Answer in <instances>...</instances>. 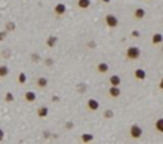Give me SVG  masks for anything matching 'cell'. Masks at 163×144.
Wrapping results in <instances>:
<instances>
[{"label":"cell","mask_w":163,"mask_h":144,"mask_svg":"<svg viewBox=\"0 0 163 144\" xmlns=\"http://www.w3.org/2000/svg\"><path fill=\"white\" fill-rule=\"evenodd\" d=\"M129 136H131L132 139L137 140L143 136V129L139 127V125H132L131 128H129Z\"/></svg>","instance_id":"6da1fadb"},{"label":"cell","mask_w":163,"mask_h":144,"mask_svg":"<svg viewBox=\"0 0 163 144\" xmlns=\"http://www.w3.org/2000/svg\"><path fill=\"white\" fill-rule=\"evenodd\" d=\"M140 57V50L136 46H131L127 49V58L128 60H137Z\"/></svg>","instance_id":"7a4b0ae2"},{"label":"cell","mask_w":163,"mask_h":144,"mask_svg":"<svg viewBox=\"0 0 163 144\" xmlns=\"http://www.w3.org/2000/svg\"><path fill=\"white\" fill-rule=\"evenodd\" d=\"M105 23L107 27H117L118 26V19H117V16H114L112 15V14H109V15H106L105 16Z\"/></svg>","instance_id":"3957f363"},{"label":"cell","mask_w":163,"mask_h":144,"mask_svg":"<svg viewBox=\"0 0 163 144\" xmlns=\"http://www.w3.org/2000/svg\"><path fill=\"white\" fill-rule=\"evenodd\" d=\"M87 109L90 110V112H97V110L99 109V102L97 101V99L90 98L87 101Z\"/></svg>","instance_id":"277c9868"},{"label":"cell","mask_w":163,"mask_h":144,"mask_svg":"<svg viewBox=\"0 0 163 144\" xmlns=\"http://www.w3.org/2000/svg\"><path fill=\"white\" fill-rule=\"evenodd\" d=\"M48 114H49V108H48V106H40V108L37 109V116H38L40 118H45Z\"/></svg>","instance_id":"5b68a950"},{"label":"cell","mask_w":163,"mask_h":144,"mask_svg":"<svg viewBox=\"0 0 163 144\" xmlns=\"http://www.w3.org/2000/svg\"><path fill=\"white\" fill-rule=\"evenodd\" d=\"M65 11H67V7H65V4H63V3H58V4H56V7H54V14H56L57 16L64 15Z\"/></svg>","instance_id":"8992f818"},{"label":"cell","mask_w":163,"mask_h":144,"mask_svg":"<svg viewBox=\"0 0 163 144\" xmlns=\"http://www.w3.org/2000/svg\"><path fill=\"white\" fill-rule=\"evenodd\" d=\"M144 16H146V10L144 8H136L135 12H133V19L136 21H142Z\"/></svg>","instance_id":"52a82bcc"},{"label":"cell","mask_w":163,"mask_h":144,"mask_svg":"<svg viewBox=\"0 0 163 144\" xmlns=\"http://www.w3.org/2000/svg\"><path fill=\"white\" fill-rule=\"evenodd\" d=\"M120 94H121V91L117 86H112L109 88V97L110 98H118L120 97Z\"/></svg>","instance_id":"ba28073f"},{"label":"cell","mask_w":163,"mask_h":144,"mask_svg":"<svg viewBox=\"0 0 163 144\" xmlns=\"http://www.w3.org/2000/svg\"><path fill=\"white\" fill-rule=\"evenodd\" d=\"M48 83H49V80H48L45 76H40L38 79H37V87L38 88H46Z\"/></svg>","instance_id":"9c48e42d"},{"label":"cell","mask_w":163,"mask_h":144,"mask_svg":"<svg viewBox=\"0 0 163 144\" xmlns=\"http://www.w3.org/2000/svg\"><path fill=\"white\" fill-rule=\"evenodd\" d=\"M35 99H37V94L34 93V91H27V93H25V101L26 102H35Z\"/></svg>","instance_id":"30bf717a"},{"label":"cell","mask_w":163,"mask_h":144,"mask_svg":"<svg viewBox=\"0 0 163 144\" xmlns=\"http://www.w3.org/2000/svg\"><path fill=\"white\" fill-rule=\"evenodd\" d=\"M146 76H147V73L144 69L142 68H139V69H136L135 71V79H137V80H144L146 79Z\"/></svg>","instance_id":"8fae6325"},{"label":"cell","mask_w":163,"mask_h":144,"mask_svg":"<svg viewBox=\"0 0 163 144\" xmlns=\"http://www.w3.org/2000/svg\"><path fill=\"white\" fill-rule=\"evenodd\" d=\"M90 6H91L90 0H77V7L82 10H87Z\"/></svg>","instance_id":"7c38bea8"},{"label":"cell","mask_w":163,"mask_h":144,"mask_svg":"<svg viewBox=\"0 0 163 144\" xmlns=\"http://www.w3.org/2000/svg\"><path fill=\"white\" fill-rule=\"evenodd\" d=\"M162 42H163V35L161 33H155L152 35V44L154 45H159V44H162Z\"/></svg>","instance_id":"4fadbf2b"},{"label":"cell","mask_w":163,"mask_h":144,"mask_svg":"<svg viewBox=\"0 0 163 144\" xmlns=\"http://www.w3.org/2000/svg\"><path fill=\"white\" fill-rule=\"evenodd\" d=\"M109 82L112 86H120V83H121V77L118 76V75H112L110 76V79H109Z\"/></svg>","instance_id":"5bb4252c"},{"label":"cell","mask_w":163,"mask_h":144,"mask_svg":"<svg viewBox=\"0 0 163 144\" xmlns=\"http://www.w3.org/2000/svg\"><path fill=\"white\" fill-rule=\"evenodd\" d=\"M155 131L163 135V118H158L155 121Z\"/></svg>","instance_id":"9a60e30c"},{"label":"cell","mask_w":163,"mask_h":144,"mask_svg":"<svg viewBox=\"0 0 163 144\" xmlns=\"http://www.w3.org/2000/svg\"><path fill=\"white\" fill-rule=\"evenodd\" d=\"M97 71L99 73H106L107 71H109V65H107L106 63H99V64L97 65Z\"/></svg>","instance_id":"2e32d148"},{"label":"cell","mask_w":163,"mask_h":144,"mask_svg":"<svg viewBox=\"0 0 163 144\" xmlns=\"http://www.w3.org/2000/svg\"><path fill=\"white\" fill-rule=\"evenodd\" d=\"M56 44H57V37H54V35H52V37H49V38L46 39V45L49 48H53Z\"/></svg>","instance_id":"e0dca14e"},{"label":"cell","mask_w":163,"mask_h":144,"mask_svg":"<svg viewBox=\"0 0 163 144\" xmlns=\"http://www.w3.org/2000/svg\"><path fill=\"white\" fill-rule=\"evenodd\" d=\"M80 140H82L83 143H90V142H92V140H94V136L90 135V133H84V135H82Z\"/></svg>","instance_id":"ac0fdd59"},{"label":"cell","mask_w":163,"mask_h":144,"mask_svg":"<svg viewBox=\"0 0 163 144\" xmlns=\"http://www.w3.org/2000/svg\"><path fill=\"white\" fill-rule=\"evenodd\" d=\"M10 69L7 65H0V77H6L7 75H8Z\"/></svg>","instance_id":"d6986e66"},{"label":"cell","mask_w":163,"mask_h":144,"mask_svg":"<svg viewBox=\"0 0 163 144\" xmlns=\"http://www.w3.org/2000/svg\"><path fill=\"white\" fill-rule=\"evenodd\" d=\"M26 80H27V76H26L25 72H21L19 75H18V83L19 84H25Z\"/></svg>","instance_id":"ffe728a7"},{"label":"cell","mask_w":163,"mask_h":144,"mask_svg":"<svg viewBox=\"0 0 163 144\" xmlns=\"http://www.w3.org/2000/svg\"><path fill=\"white\" fill-rule=\"evenodd\" d=\"M16 29V25L14 22H7L6 23V30L7 31H14Z\"/></svg>","instance_id":"44dd1931"},{"label":"cell","mask_w":163,"mask_h":144,"mask_svg":"<svg viewBox=\"0 0 163 144\" xmlns=\"http://www.w3.org/2000/svg\"><path fill=\"white\" fill-rule=\"evenodd\" d=\"M14 101V94L12 93H6V97H4V102H7V103H10V102H12Z\"/></svg>","instance_id":"7402d4cb"},{"label":"cell","mask_w":163,"mask_h":144,"mask_svg":"<svg viewBox=\"0 0 163 144\" xmlns=\"http://www.w3.org/2000/svg\"><path fill=\"white\" fill-rule=\"evenodd\" d=\"M103 116H105V118H112L113 112H112V110H105V112H103Z\"/></svg>","instance_id":"603a6c76"},{"label":"cell","mask_w":163,"mask_h":144,"mask_svg":"<svg viewBox=\"0 0 163 144\" xmlns=\"http://www.w3.org/2000/svg\"><path fill=\"white\" fill-rule=\"evenodd\" d=\"M7 33H8L7 30H3V31H0V42H2V41H4V39H6V37H7Z\"/></svg>","instance_id":"cb8c5ba5"},{"label":"cell","mask_w":163,"mask_h":144,"mask_svg":"<svg viewBox=\"0 0 163 144\" xmlns=\"http://www.w3.org/2000/svg\"><path fill=\"white\" fill-rule=\"evenodd\" d=\"M31 58H33V63H38L40 61V56H38V54H31Z\"/></svg>","instance_id":"d4e9b609"},{"label":"cell","mask_w":163,"mask_h":144,"mask_svg":"<svg viewBox=\"0 0 163 144\" xmlns=\"http://www.w3.org/2000/svg\"><path fill=\"white\" fill-rule=\"evenodd\" d=\"M4 136H6V133H4V131H3L2 128H0V143L4 140Z\"/></svg>","instance_id":"484cf974"},{"label":"cell","mask_w":163,"mask_h":144,"mask_svg":"<svg viewBox=\"0 0 163 144\" xmlns=\"http://www.w3.org/2000/svg\"><path fill=\"white\" fill-rule=\"evenodd\" d=\"M65 128H67V129H72V128H73V124H72V123H67V124H65Z\"/></svg>","instance_id":"4316f807"},{"label":"cell","mask_w":163,"mask_h":144,"mask_svg":"<svg viewBox=\"0 0 163 144\" xmlns=\"http://www.w3.org/2000/svg\"><path fill=\"white\" fill-rule=\"evenodd\" d=\"M45 64H46V65H52V64H53V60H52V58H48Z\"/></svg>","instance_id":"83f0119b"},{"label":"cell","mask_w":163,"mask_h":144,"mask_svg":"<svg viewBox=\"0 0 163 144\" xmlns=\"http://www.w3.org/2000/svg\"><path fill=\"white\" fill-rule=\"evenodd\" d=\"M159 88H161V90H163V77H162L161 83H159Z\"/></svg>","instance_id":"f1b7e54d"},{"label":"cell","mask_w":163,"mask_h":144,"mask_svg":"<svg viewBox=\"0 0 163 144\" xmlns=\"http://www.w3.org/2000/svg\"><path fill=\"white\" fill-rule=\"evenodd\" d=\"M132 35H135V37H137V35H139V33H137V31H133V33H132Z\"/></svg>","instance_id":"f546056e"},{"label":"cell","mask_w":163,"mask_h":144,"mask_svg":"<svg viewBox=\"0 0 163 144\" xmlns=\"http://www.w3.org/2000/svg\"><path fill=\"white\" fill-rule=\"evenodd\" d=\"M105 2H109V0H105Z\"/></svg>","instance_id":"4dcf8cb0"},{"label":"cell","mask_w":163,"mask_h":144,"mask_svg":"<svg viewBox=\"0 0 163 144\" xmlns=\"http://www.w3.org/2000/svg\"><path fill=\"white\" fill-rule=\"evenodd\" d=\"M0 16H2V12H0Z\"/></svg>","instance_id":"1f68e13d"}]
</instances>
